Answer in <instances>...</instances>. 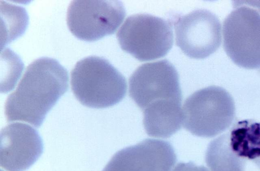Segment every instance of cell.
<instances>
[{
	"label": "cell",
	"mask_w": 260,
	"mask_h": 171,
	"mask_svg": "<svg viewBox=\"0 0 260 171\" xmlns=\"http://www.w3.org/2000/svg\"><path fill=\"white\" fill-rule=\"evenodd\" d=\"M68 81L67 70L56 60L48 57L35 60L7 99V120L22 121L39 127L47 113L67 91Z\"/></svg>",
	"instance_id": "obj_1"
},
{
	"label": "cell",
	"mask_w": 260,
	"mask_h": 171,
	"mask_svg": "<svg viewBox=\"0 0 260 171\" xmlns=\"http://www.w3.org/2000/svg\"><path fill=\"white\" fill-rule=\"evenodd\" d=\"M72 90L83 105L93 108L112 106L126 92L124 77L107 60L89 56L79 61L71 72Z\"/></svg>",
	"instance_id": "obj_2"
},
{
	"label": "cell",
	"mask_w": 260,
	"mask_h": 171,
	"mask_svg": "<svg viewBox=\"0 0 260 171\" xmlns=\"http://www.w3.org/2000/svg\"><path fill=\"white\" fill-rule=\"evenodd\" d=\"M183 126L199 137H213L229 128L235 116L231 95L223 88L210 86L190 95L183 107Z\"/></svg>",
	"instance_id": "obj_3"
},
{
	"label": "cell",
	"mask_w": 260,
	"mask_h": 171,
	"mask_svg": "<svg viewBox=\"0 0 260 171\" xmlns=\"http://www.w3.org/2000/svg\"><path fill=\"white\" fill-rule=\"evenodd\" d=\"M116 36L121 48L141 61L165 56L173 44V31L169 22L147 14L127 17Z\"/></svg>",
	"instance_id": "obj_4"
},
{
	"label": "cell",
	"mask_w": 260,
	"mask_h": 171,
	"mask_svg": "<svg viewBox=\"0 0 260 171\" xmlns=\"http://www.w3.org/2000/svg\"><path fill=\"white\" fill-rule=\"evenodd\" d=\"M223 48L238 66L260 69V9L239 5L225 18L223 24Z\"/></svg>",
	"instance_id": "obj_5"
},
{
	"label": "cell",
	"mask_w": 260,
	"mask_h": 171,
	"mask_svg": "<svg viewBox=\"0 0 260 171\" xmlns=\"http://www.w3.org/2000/svg\"><path fill=\"white\" fill-rule=\"evenodd\" d=\"M125 16L118 1H73L68 9L67 23L77 38L93 41L114 33Z\"/></svg>",
	"instance_id": "obj_6"
},
{
	"label": "cell",
	"mask_w": 260,
	"mask_h": 171,
	"mask_svg": "<svg viewBox=\"0 0 260 171\" xmlns=\"http://www.w3.org/2000/svg\"><path fill=\"white\" fill-rule=\"evenodd\" d=\"M129 94L142 110L160 100L182 101L179 75L167 60L139 66L129 79Z\"/></svg>",
	"instance_id": "obj_7"
},
{
	"label": "cell",
	"mask_w": 260,
	"mask_h": 171,
	"mask_svg": "<svg viewBox=\"0 0 260 171\" xmlns=\"http://www.w3.org/2000/svg\"><path fill=\"white\" fill-rule=\"evenodd\" d=\"M174 24L176 45L190 58H206L220 45V23L208 10H194L178 17Z\"/></svg>",
	"instance_id": "obj_8"
},
{
	"label": "cell",
	"mask_w": 260,
	"mask_h": 171,
	"mask_svg": "<svg viewBox=\"0 0 260 171\" xmlns=\"http://www.w3.org/2000/svg\"><path fill=\"white\" fill-rule=\"evenodd\" d=\"M176 159L169 142L147 139L118 151L103 171H170Z\"/></svg>",
	"instance_id": "obj_9"
},
{
	"label": "cell",
	"mask_w": 260,
	"mask_h": 171,
	"mask_svg": "<svg viewBox=\"0 0 260 171\" xmlns=\"http://www.w3.org/2000/svg\"><path fill=\"white\" fill-rule=\"evenodd\" d=\"M42 140L38 131L21 122L12 123L1 132V166L7 171H24L40 157Z\"/></svg>",
	"instance_id": "obj_10"
},
{
	"label": "cell",
	"mask_w": 260,
	"mask_h": 171,
	"mask_svg": "<svg viewBox=\"0 0 260 171\" xmlns=\"http://www.w3.org/2000/svg\"><path fill=\"white\" fill-rule=\"evenodd\" d=\"M181 102L160 100L149 105L143 112V124L149 136L167 138L181 127Z\"/></svg>",
	"instance_id": "obj_11"
},
{
	"label": "cell",
	"mask_w": 260,
	"mask_h": 171,
	"mask_svg": "<svg viewBox=\"0 0 260 171\" xmlns=\"http://www.w3.org/2000/svg\"><path fill=\"white\" fill-rule=\"evenodd\" d=\"M229 134L233 151L241 158L260 161V122L244 120L235 123Z\"/></svg>",
	"instance_id": "obj_12"
},
{
	"label": "cell",
	"mask_w": 260,
	"mask_h": 171,
	"mask_svg": "<svg viewBox=\"0 0 260 171\" xmlns=\"http://www.w3.org/2000/svg\"><path fill=\"white\" fill-rule=\"evenodd\" d=\"M205 160L211 171H244L246 160L232 149L228 132L212 140L209 144Z\"/></svg>",
	"instance_id": "obj_13"
},
{
	"label": "cell",
	"mask_w": 260,
	"mask_h": 171,
	"mask_svg": "<svg viewBox=\"0 0 260 171\" xmlns=\"http://www.w3.org/2000/svg\"><path fill=\"white\" fill-rule=\"evenodd\" d=\"M173 171H209L204 166H198L192 162L178 163Z\"/></svg>",
	"instance_id": "obj_14"
},
{
	"label": "cell",
	"mask_w": 260,
	"mask_h": 171,
	"mask_svg": "<svg viewBox=\"0 0 260 171\" xmlns=\"http://www.w3.org/2000/svg\"><path fill=\"white\" fill-rule=\"evenodd\" d=\"M256 165L260 168V161Z\"/></svg>",
	"instance_id": "obj_15"
}]
</instances>
